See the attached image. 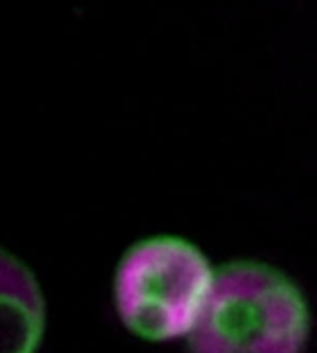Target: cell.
Here are the masks:
<instances>
[{"instance_id": "3957f363", "label": "cell", "mask_w": 317, "mask_h": 353, "mask_svg": "<svg viewBox=\"0 0 317 353\" xmlns=\"http://www.w3.org/2000/svg\"><path fill=\"white\" fill-rule=\"evenodd\" d=\"M45 327V305L34 276L0 250V353H36Z\"/></svg>"}, {"instance_id": "7a4b0ae2", "label": "cell", "mask_w": 317, "mask_h": 353, "mask_svg": "<svg viewBox=\"0 0 317 353\" xmlns=\"http://www.w3.org/2000/svg\"><path fill=\"white\" fill-rule=\"evenodd\" d=\"M214 277L205 254L185 239H147L136 243L118 268V313L127 329L149 341L189 336Z\"/></svg>"}, {"instance_id": "6da1fadb", "label": "cell", "mask_w": 317, "mask_h": 353, "mask_svg": "<svg viewBox=\"0 0 317 353\" xmlns=\"http://www.w3.org/2000/svg\"><path fill=\"white\" fill-rule=\"evenodd\" d=\"M307 302L280 271L238 262L215 273L205 308L189 333L190 353H302Z\"/></svg>"}]
</instances>
